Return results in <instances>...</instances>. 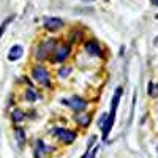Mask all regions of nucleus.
I'll list each match as a JSON object with an SVG mask.
<instances>
[{
	"label": "nucleus",
	"mask_w": 158,
	"mask_h": 158,
	"mask_svg": "<svg viewBox=\"0 0 158 158\" xmlns=\"http://www.w3.org/2000/svg\"><path fill=\"white\" fill-rule=\"evenodd\" d=\"M120 97H122V87H118L115 90V94L112 97V103H111V111L108 115H103V118H100V128L103 131V139H108L111 130L114 127V120H115V112H117V108H118V101H120Z\"/></svg>",
	"instance_id": "1"
},
{
	"label": "nucleus",
	"mask_w": 158,
	"mask_h": 158,
	"mask_svg": "<svg viewBox=\"0 0 158 158\" xmlns=\"http://www.w3.org/2000/svg\"><path fill=\"white\" fill-rule=\"evenodd\" d=\"M32 77L33 81L41 84V85H46V87H51V79H49V73L44 67H41V65H36V67H33L32 70Z\"/></svg>",
	"instance_id": "2"
},
{
	"label": "nucleus",
	"mask_w": 158,
	"mask_h": 158,
	"mask_svg": "<svg viewBox=\"0 0 158 158\" xmlns=\"http://www.w3.org/2000/svg\"><path fill=\"white\" fill-rule=\"evenodd\" d=\"M52 133H54V136H56L60 142H65V144H71V142L76 139V133H74V131L65 130V128H56Z\"/></svg>",
	"instance_id": "3"
},
{
	"label": "nucleus",
	"mask_w": 158,
	"mask_h": 158,
	"mask_svg": "<svg viewBox=\"0 0 158 158\" xmlns=\"http://www.w3.org/2000/svg\"><path fill=\"white\" fill-rule=\"evenodd\" d=\"M63 104H67V106H70L73 111L79 112V111H84L87 108V101L81 97H73V98H68V100H62Z\"/></svg>",
	"instance_id": "4"
},
{
	"label": "nucleus",
	"mask_w": 158,
	"mask_h": 158,
	"mask_svg": "<svg viewBox=\"0 0 158 158\" xmlns=\"http://www.w3.org/2000/svg\"><path fill=\"white\" fill-rule=\"evenodd\" d=\"M54 46H56V41H54L52 38H51V40H46L43 44L38 46V49H36V57H38L40 60L46 59V57L51 54V51L54 49Z\"/></svg>",
	"instance_id": "5"
},
{
	"label": "nucleus",
	"mask_w": 158,
	"mask_h": 158,
	"mask_svg": "<svg viewBox=\"0 0 158 158\" xmlns=\"http://www.w3.org/2000/svg\"><path fill=\"white\" fill-rule=\"evenodd\" d=\"M62 25H63V21L59 19V18H46L44 19V29L46 30L56 32V30L62 29Z\"/></svg>",
	"instance_id": "6"
},
{
	"label": "nucleus",
	"mask_w": 158,
	"mask_h": 158,
	"mask_svg": "<svg viewBox=\"0 0 158 158\" xmlns=\"http://www.w3.org/2000/svg\"><path fill=\"white\" fill-rule=\"evenodd\" d=\"M52 150H54V149L44 146V142H43L41 139H38V141L35 142V156H36V158H43L46 153H49V152H52Z\"/></svg>",
	"instance_id": "7"
},
{
	"label": "nucleus",
	"mask_w": 158,
	"mask_h": 158,
	"mask_svg": "<svg viewBox=\"0 0 158 158\" xmlns=\"http://www.w3.org/2000/svg\"><path fill=\"white\" fill-rule=\"evenodd\" d=\"M70 56V46H60L57 51H56V56H54V60L57 62V63H62V62H65L67 60V57Z\"/></svg>",
	"instance_id": "8"
},
{
	"label": "nucleus",
	"mask_w": 158,
	"mask_h": 158,
	"mask_svg": "<svg viewBox=\"0 0 158 158\" xmlns=\"http://www.w3.org/2000/svg\"><path fill=\"white\" fill-rule=\"evenodd\" d=\"M85 51L89 52L90 56H95V57H101V48H100V44L97 43V41H94V40H92V41H87L85 43Z\"/></svg>",
	"instance_id": "9"
},
{
	"label": "nucleus",
	"mask_w": 158,
	"mask_h": 158,
	"mask_svg": "<svg viewBox=\"0 0 158 158\" xmlns=\"http://www.w3.org/2000/svg\"><path fill=\"white\" fill-rule=\"evenodd\" d=\"M22 54H24V49H22V46L15 44V46H13V48L10 49V52H8V60H11V62L19 60V59L22 57Z\"/></svg>",
	"instance_id": "10"
},
{
	"label": "nucleus",
	"mask_w": 158,
	"mask_h": 158,
	"mask_svg": "<svg viewBox=\"0 0 158 158\" xmlns=\"http://www.w3.org/2000/svg\"><path fill=\"white\" fill-rule=\"evenodd\" d=\"M74 118H76V122L81 127H89V123L92 120V115L90 114H77Z\"/></svg>",
	"instance_id": "11"
},
{
	"label": "nucleus",
	"mask_w": 158,
	"mask_h": 158,
	"mask_svg": "<svg viewBox=\"0 0 158 158\" xmlns=\"http://www.w3.org/2000/svg\"><path fill=\"white\" fill-rule=\"evenodd\" d=\"M11 118H13V122H21V120H24V118H25V114L22 112V111H19V109H16L15 112H13L11 114Z\"/></svg>",
	"instance_id": "12"
},
{
	"label": "nucleus",
	"mask_w": 158,
	"mask_h": 158,
	"mask_svg": "<svg viewBox=\"0 0 158 158\" xmlns=\"http://www.w3.org/2000/svg\"><path fill=\"white\" fill-rule=\"evenodd\" d=\"M16 139H18V144L22 146L24 141H25V131L22 128H16Z\"/></svg>",
	"instance_id": "13"
},
{
	"label": "nucleus",
	"mask_w": 158,
	"mask_h": 158,
	"mask_svg": "<svg viewBox=\"0 0 158 158\" xmlns=\"http://www.w3.org/2000/svg\"><path fill=\"white\" fill-rule=\"evenodd\" d=\"M13 19H15V16H10L8 19H5L3 22H2V25H0V38H2V35H3V32L6 30V27H8V24L13 21Z\"/></svg>",
	"instance_id": "14"
},
{
	"label": "nucleus",
	"mask_w": 158,
	"mask_h": 158,
	"mask_svg": "<svg viewBox=\"0 0 158 158\" xmlns=\"http://www.w3.org/2000/svg\"><path fill=\"white\" fill-rule=\"evenodd\" d=\"M25 98H27V101H35L36 100V95L33 94L32 89H27V92H25Z\"/></svg>",
	"instance_id": "15"
},
{
	"label": "nucleus",
	"mask_w": 158,
	"mask_h": 158,
	"mask_svg": "<svg viewBox=\"0 0 158 158\" xmlns=\"http://www.w3.org/2000/svg\"><path fill=\"white\" fill-rule=\"evenodd\" d=\"M70 73H71V68H70V67H67V68H62V70L59 71V74H60L62 77H63V76H67V74H70Z\"/></svg>",
	"instance_id": "16"
},
{
	"label": "nucleus",
	"mask_w": 158,
	"mask_h": 158,
	"mask_svg": "<svg viewBox=\"0 0 158 158\" xmlns=\"http://www.w3.org/2000/svg\"><path fill=\"white\" fill-rule=\"evenodd\" d=\"M97 152H98V147H95V149H90V150H89V155H87V158H95Z\"/></svg>",
	"instance_id": "17"
},
{
	"label": "nucleus",
	"mask_w": 158,
	"mask_h": 158,
	"mask_svg": "<svg viewBox=\"0 0 158 158\" xmlns=\"http://www.w3.org/2000/svg\"><path fill=\"white\" fill-rule=\"evenodd\" d=\"M149 95H152V97H155V95H156V90H155V85H153L152 82L149 84Z\"/></svg>",
	"instance_id": "18"
},
{
	"label": "nucleus",
	"mask_w": 158,
	"mask_h": 158,
	"mask_svg": "<svg viewBox=\"0 0 158 158\" xmlns=\"http://www.w3.org/2000/svg\"><path fill=\"white\" fill-rule=\"evenodd\" d=\"M82 2H85V3H89V2H94V0H82Z\"/></svg>",
	"instance_id": "19"
},
{
	"label": "nucleus",
	"mask_w": 158,
	"mask_h": 158,
	"mask_svg": "<svg viewBox=\"0 0 158 158\" xmlns=\"http://www.w3.org/2000/svg\"><path fill=\"white\" fill-rule=\"evenodd\" d=\"M153 3H155V5H158V0H153Z\"/></svg>",
	"instance_id": "20"
}]
</instances>
